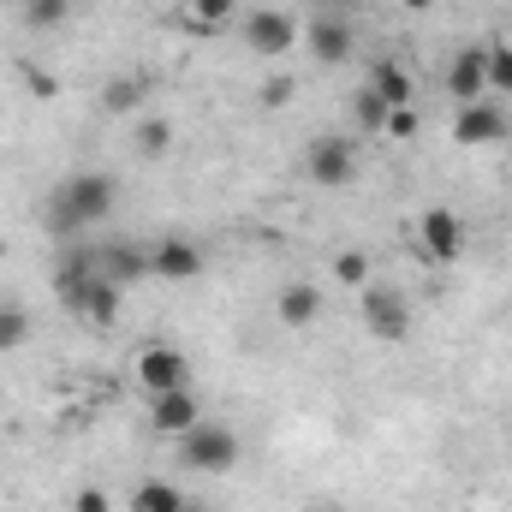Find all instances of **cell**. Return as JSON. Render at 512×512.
I'll list each match as a JSON object with an SVG mask.
<instances>
[{
    "label": "cell",
    "instance_id": "24",
    "mask_svg": "<svg viewBox=\"0 0 512 512\" xmlns=\"http://www.w3.org/2000/svg\"><path fill=\"white\" fill-rule=\"evenodd\" d=\"M30 340V310L18 304H0V352H18Z\"/></svg>",
    "mask_w": 512,
    "mask_h": 512
},
{
    "label": "cell",
    "instance_id": "30",
    "mask_svg": "<svg viewBox=\"0 0 512 512\" xmlns=\"http://www.w3.org/2000/svg\"><path fill=\"white\" fill-rule=\"evenodd\" d=\"M179 512H203V507H191V501H185V507H179Z\"/></svg>",
    "mask_w": 512,
    "mask_h": 512
},
{
    "label": "cell",
    "instance_id": "12",
    "mask_svg": "<svg viewBox=\"0 0 512 512\" xmlns=\"http://www.w3.org/2000/svg\"><path fill=\"white\" fill-rule=\"evenodd\" d=\"M483 90H489V72H483V48H465V54L447 66V96L465 108V102H483Z\"/></svg>",
    "mask_w": 512,
    "mask_h": 512
},
{
    "label": "cell",
    "instance_id": "31",
    "mask_svg": "<svg viewBox=\"0 0 512 512\" xmlns=\"http://www.w3.org/2000/svg\"><path fill=\"white\" fill-rule=\"evenodd\" d=\"M0 256H6V239H0Z\"/></svg>",
    "mask_w": 512,
    "mask_h": 512
},
{
    "label": "cell",
    "instance_id": "3",
    "mask_svg": "<svg viewBox=\"0 0 512 512\" xmlns=\"http://www.w3.org/2000/svg\"><path fill=\"white\" fill-rule=\"evenodd\" d=\"M304 173H310L316 185H328V191L352 185V173H358V149H352V137H316V143L304 149Z\"/></svg>",
    "mask_w": 512,
    "mask_h": 512
},
{
    "label": "cell",
    "instance_id": "26",
    "mask_svg": "<svg viewBox=\"0 0 512 512\" xmlns=\"http://www.w3.org/2000/svg\"><path fill=\"white\" fill-rule=\"evenodd\" d=\"M334 274H340V286H370V256L364 251H340L334 256Z\"/></svg>",
    "mask_w": 512,
    "mask_h": 512
},
{
    "label": "cell",
    "instance_id": "27",
    "mask_svg": "<svg viewBox=\"0 0 512 512\" xmlns=\"http://www.w3.org/2000/svg\"><path fill=\"white\" fill-rule=\"evenodd\" d=\"M382 131H387V137H399V143H405V137H417V114H411V108H393Z\"/></svg>",
    "mask_w": 512,
    "mask_h": 512
},
{
    "label": "cell",
    "instance_id": "15",
    "mask_svg": "<svg viewBox=\"0 0 512 512\" xmlns=\"http://www.w3.org/2000/svg\"><path fill=\"white\" fill-rule=\"evenodd\" d=\"M96 280V251H66L60 256V268H54V292L78 310V298H84V286Z\"/></svg>",
    "mask_w": 512,
    "mask_h": 512
},
{
    "label": "cell",
    "instance_id": "14",
    "mask_svg": "<svg viewBox=\"0 0 512 512\" xmlns=\"http://www.w3.org/2000/svg\"><path fill=\"white\" fill-rule=\"evenodd\" d=\"M274 316H280L286 328H310V322L322 316V292H316L310 280H292V286H280V298H274Z\"/></svg>",
    "mask_w": 512,
    "mask_h": 512
},
{
    "label": "cell",
    "instance_id": "10",
    "mask_svg": "<svg viewBox=\"0 0 512 512\" xmlns=\"http://www.w3.org/2000/svg\"><path fill=\"white\" fill-rule=\"evenodd\" d=\"M149 423H155V435H191L203 423V411H197L191 387H173V393H155L149 399Z\"/></svg>",
    "mask_w": 512,
    "mask_h": 512
},
{
    "label": "cell",
    "instance_id": "22",
    "mask_svg": "<svg viewBox=\"0 0 512 512\" xmlns=\"http://www.w3.org/2000/svg\"><path fill=\"white\" fill-rule=\"evenodd\" d=\"M387 114H393V108H387V102L376 96V90H370V84H364V90H352V120H358L364 131H382V126H387Z\"/></svg>",
    "mask_w": 512,
    "mask_h": 512
},
{
    "label": "cell",
    "instance_id": "2",
    "mask_svg": "<svg viewBox=\"0 0 512 512\" xmlns=\"http://www.w3.org/2000/svg\"><path fill=\"white\" fill-rule=\"evenodd\" d=\"M185 447H179V459L191 465V471H209V477H221V471H233L239 465V435L233 429H221V423H197L191 435H179Z\"/></svg>",
    "mask_w": 512,
    "mask_h": 512
},
{
    "label": "cell",
    "instance_id": "25",
    "mask_svg": "<svg viewBox=\"0 0 512 512\" xmlns=\"http://www.w3.org/2000/svg\"><path fill=\"white\" fill-rule=\"evenodd\" d=\"M233 12H239V0H191L197 30H221V24H233Z\"/></svg>",
    "mask_w": 512,
    "mask_h": 512
},
{
    "label": "cell",
    "instance_id": "7",
    "mask_svg": "<svg viewBox=\"0 0 512 512\" xmlns=\"http://www.w3.org/2000/svg\"><path fill=\"white\" fill-rule=\"evenodd\" d=\"M417 239H423V256L429 262H459L465 256V221L453 209H423Z\"/></svg>",
    "mask_w": 512,
    "mask_h": 512
},
{
    "label": "cell",
    "instance_id": "28",
    "mask_svg": "<svg viewBox=\"0 0 512 512\" xmlns=\"http://www.w3.org/2000/svg\"><path fill=\"white\" fill-rule=\"evenodd\" d=\"M72 512H114V501H108V489H78Z\"/></svg>",
    "mask_w": 512,
    "mask_h": 512
},
{
    "label": "cell",
    "instance_id": "13",
    "mask_svg": "<svg viewBox=\"0 0 512 512\" xmlns=\"http://www.w3.org/2000/svg\"><path fill=\"white\" fill-rule=\"evenodd\" d=\"M120 298H126V286H120V280H108V274H96V280L84 286V298H78V316H84V322H96V328H114Z\"/></svg>",
    "mask_w": 512,
    "mask_h": 512
},
{
    "label": "cell",
    "instance_id": "29",
    "mask_svg": "<svg viewBox=\"0 0 512 512\" xmlns=\"http://www.w3.org/2000/svg\"><path fill=\"white\" fill-rule=\"evenodd\" d=\"M286 96H292V78H274V84H268V90H262V108H280V102H286Z\"/></svg>",
    "mask_w": 512,
    "mask_h": 512
},
{
    "label": "cell",
    "instance_id": "5",
    "mask_svg": "<svg viewBox=\"0 0 512 512\" xmlns=\"http://www.w3.org/2000/svg\"><path fill=\"white\" fill-rule=\"evenodd\" d=\"M304 48H310L316 66H346L352 60V18H340V12L310 18L304 24Z\"/></svg>",
    "mask_w": 512,
    "mask_h": 512
},
{
    "label": "cell",
    "instance_id": "17",
    "mask_svg": "<svg viewBox=\"0 0 512 512\" xmlns=\"http://www.w3.org/2000/svg\"><path fill=\"white\" fill-rule=\"evenodd\" d=\"M72 6H78V0H24V30L48 36V30H60V24L72 18Z\"/></svg>",
    "mask_w": 512,
    "mask_h": 512
},
{
    "label": "cell",
    "instance_id": "6",
    "mask_svg": "<svg viewBox=\"0 0 512 512\" xmlns=\"http://www.w3.org/2000/svg\"><path fill=\"white\" fill-rule=\"evenodd\" d=\"M292 42H298V24H292V12H274V6H262L245 18V48L262 54V60H280V54H292Z\"/></svg>",
    "mask_w": 512,
    "mask_h": 512
},
{
    "label": "cell",
    "instance_id": "21",
    "mask_svg": "<svg viewBox=\"0 0 512 512\" xmlns=\"http://www.w3.org/2000/svg\"><path fill=\"white\" fill-rule=\"evenodd\" d=\"M143 90H149V78H114V84L102 90V108H108V114H137Z\"/></svg>",
    "mask_w": 512,
    "mask_h": 512
},
{
    "label": "cell",
    "instance_id": "1",
    "mask_svg": "<svg viewBox=\"0 0 512 512\" xmlns=\"http://www.w3.org/2000/svg\"><path fill=\"white\" fill-rule=\"evenodd\" d=\"M114 197H120V179H108V173H72V179L48 197V227L72 239L78 227H96V221L114 209Z\"/></svg>",
    "mask_w": 512,
    "mask_h": 512
},
{
    "label": "cell",
    "instance_id": "9",
    "mask_svg": "<svg viewBox=\"0 0 512 512\" xmlns=\"http://www.w3.org/2000/svg\"><path fill=\"white\" fill-rule=\"evenodd\" d=\"M137 382L149 387V399L155 393H173V387H191V364L173 352V346H149L143 358H137Z\"/></svg>",
    "mask_w": 512,
    "mask_h": 512
},
{
    "label": "cell",
    "instance_id": "8",
    "mask_svg": "<svg viewBox=\"0 0 512 512\" xmlns=\"http://www.w3.org/2000/svg\"><path fill=\"white\" fill-rule=\"evenodd\" d=\"M507 137V114L495 108V102H465L459 114H453V143L459 149H489V143H501Z\"/></svg>",
    "mask_w": 512,
    "mask_h": 512
},
{
    "label": "cell",
    "instance_id": "18",
    "mask_svg": "<svg viewBox=\"0 0 512 512\" xmlns=\"http://www.w3.org/2000/svg\"><path fill=\"white\" fill-rule=\"evenodd\" d=\"M108 256V280H120V286H131L137 274H149V251H137V245H114V251H102Z\"/></svg>",
    "mask_w": 512,
    "mask_h": 512
},
{
    "label": "cell",
    "instance_id": "23",
    "mask_svg": "<svg viewBox=\"0 0 512 512\" xmlns=\"http://www.w3.org/2000/svg\"><path fill=\"white\" fill-rule=\"evenodd\" d=\"M483 72H489V90L512 96V42H495V48H483Z\"/></svg>",
    "mask_w": 512,
    "mask_h": 512
},
{
    "label": "cell",
    "instance_id": "11",
    "mask_svg": "<svg viewBox=\"0 0 512 512\" xmlns=\"http://www.w3.org/2000/svg\"><path fill=\"white\" fill-rule=\"evenodd\" d=\"M149 274H161V280H197L203 274V251L191 239H161L149 251Z\"/></svg>",
    "mask_w": 512,
    "mask_h": 512
},
{
    "label": "cell",
    "instance_id": "4",
    "mask_svg": "<svg viewBox=\"0 0 512 512\" xmlns=\"http://www.w3.org/2000/svg\"><path fill=\"white\" fill-rule=\"evenodd\" d=\"M364 328L376 334V340H387V346H399L405 334H411V304L393 292V286H364Z\"/></svg>",
    "mask_w": 512,
    "mask_h": 512
},
{
    "label": "cell",
    "instance_id": "20",
    "mask_svg": "<svg viewBox=\"0 0 512 512\" xmlns=\"http://www.w3.org/2000/svg\"><path fill=\"white\" fill-rule=\"evenodd\" d=\"M131 507H137V512H179V507H185V495H179L173 483H155V477H149V483H137Z\"/></svg>",
    "mask_w": 512,
    "mask_h": 512
},
{
    "label": "cell",
    "instance_id": "16",
    "mask_svg": "<svg viewBox=\"0 0 512 512\" xmlns=\"http://www.w3.org/2000/svg\"><path fill=\"white\" fill-rule=\"evenodd\" d=\"M370 90L382 96L387 108H411V72L399 60H376L370 66Z\"/></svg>",
    "mask_w": 512,
    "mask_h": 512
},
{
    "label": "cell",
    "instance_id": "19",
    "mask_svg": "<svg viewBox=\"0 0 512 512\" xmlns=\"http://www.w3.org/2000/svg\"><path fill=\"white\" fill-rule=\"evenodd\" d=\"M173 149V126L161 120V114H143L137 120V155H149V161H161Z\"/></svg>",
    "mask_w": 512,
    "mask_h": 512
}]
</instances>
